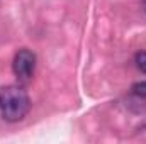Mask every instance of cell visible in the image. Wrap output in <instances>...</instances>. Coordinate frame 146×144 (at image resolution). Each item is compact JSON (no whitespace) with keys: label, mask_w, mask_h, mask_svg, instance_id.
<instances>
[{"label":"cell","mask_w":146,"mask_h":144,"mask_svg":"<svg viewBox=\"0 0 146 144\" xmlns=\"http://www.w3.org/2000/svg\"><path fill=\"white\" fill-rule=\"evenodd\" d=\"M31 110L29 93L21 85H7L0 88V117L5 122H19Z\"/></svg>","instance_id":"6da1fadb"},{"label":"cell","mask_w":146,"mask_h":144,"mask_svg":"<svg viewBox=\"0 0 146 144\" xmlns=\"http://www.w3.org/2000/svg\"><path fill=\"white\" fill-rule=\"evenodd\" d=\"M36 54L31 51V49H19L14 56V61H12V70H14V75L17 76L19 81H29L33 76H34V71H36Z\"/></svg>","instance_id":"7a4b0ae2"},{"label":"cell","mask_w":146,"mask_h":144,"mask_svg":"<svg viewBox=\"0 0 146 144\" xmlns=\"http://www.w3.org/2000/svg\"><path fill=\"white\" fill-rule=\"evenodd\" d=\"M134 63H136V68H138L141 73L146 75V51H138V53H136Z\"/></svg>","instance_id":"3957f363"},{"label":"cell","mask_w":146,"mask_h":144,"mask_svg":"<svg viewBox=\"0 0 146 144\" xmlns=\"http://www.w3.org/2000/svg\"><path fill=\"white\" fill-rule=\"evenodd\" d=\"M131 92H133V95H136V97H139V98H146V80L145 81L134 83V85L131 87Z\"/></svg>","instance_id":"277c9868"},{"label":"cell","mask_w":146,"mask_h":144,"mask_svg":"<svg viewBox=\"0 0 146 144\" xmlns=\"http://www.w3.org/2000/svg\"><path fill=\"white\" fill-rule=\"evenodd\" d=\"M143 10L146 12V0H143Z\"/></svg>","instance_id":"5b68a950"}]
</instances>
